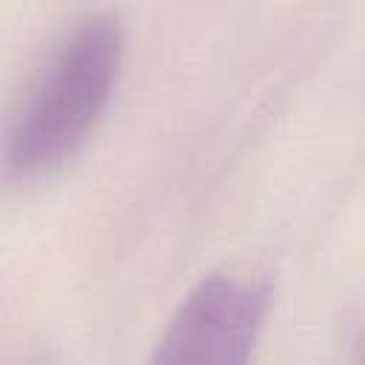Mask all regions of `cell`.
<instances>
[{
  "label": "cell",
  "instance_id": "2",
  "mask_svg": "<svg viewBox=\"0 0 365 365\" xmlns=\"http://www.w3.org/2000/svg\"><path fill=\"white\" fill-rule=\"evenodd\" d=\"M268 288L231 274L197 282L165 325L151 365H251Z\"/></svg>",
  "mask_w": 365,
  "mask_h": 365
},
{
  "label": "cell",
  "instance_id": "1",
  "mask_svg": "<svg viewBox=\"0 0 365 365\" xmlns=\"http://www.w3.org/2000/svg\"><path fill=\"white\" fill-rule=\"evenodd\" d=\"M123 54V26L103 11L74 20L51 43L3 128L0 163L9 177H43L88 140L114 94Z\"/></svg>",
  "mask_w": 365,
  "mask_h": 365
}]
</instances>
